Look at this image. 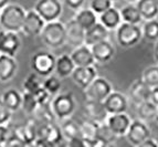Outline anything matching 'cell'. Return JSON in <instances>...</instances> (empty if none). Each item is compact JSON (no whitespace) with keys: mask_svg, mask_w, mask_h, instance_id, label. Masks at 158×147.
Here are the masks:
<instances>
[{"mask_svg":"<svg viewBox=\"0 0 158 147\" xmlns=\"http://www.w3.org/2000/svg\"><path fill=\"white\" fill-rule=\"evenodd\" d=\"M27 11L20 5L9 3L0 11V26L3 30L10 32L22 31Z\"/></svg>","mask_w":158,"mask_h":147,"instance_id":"cell-1","label":"cell"},{"mask_svg":"<svg viewBox=\"0 0 158 147\" xmlns=\"http://www.w3.org/2000/svg\"><path fill=\"white\" fill-rule=\"evenodd\" d=\"M40 36L43 43L48 48L58 49L66 42L65 24H63L59 20L47 22Z\"/></svg>","mask_w":158,"mask_h":147,"instance_id":"cell-2","label":"cell"},{"mask_svg":"<svg viewBox=\"0 0 158 147\" xmlns=\"http://www.w3.org/2000/svg\"><path fill=\"white\" fill-rule=\"evenodd\" d=\"M50 106L54 117L60 121H63L66 118H70L75 112L77 102L71 92L59 93L52 99Z\"/></svg>","mask_w":158,"mask_h":147,"instance_id":"cell-3","label":"cell"},{"mask_svg":"<svg viewBox=\"0 0 158 147\" xmlns=\"http://www.w3.org/2000/svg\"><path fill=\"white\" fill-rule=\"evenodd\" d=\"M56 58L49 51H38L31 57L30 66L32 71L41 78H48L56 71Z\"/></svg>","mask_w":158,"mask_h":147,"instance_id":"cell-4","label":"cell"},{"mask_svg":"<svg viewBox=\"0 0 158 147\" xmlns=\"http://www.w3.org/2000/svg\"><path fill=\"white\" fill-rule=\"evenodd\" d=\"M143 39V30L139 24L122 22L116 29V41L122 48H132Z\"/></svg>","mask_w":158,"mask_h":147,"instance_id":"cell-5","label":"cell"},{"mask_svg":"<svg viewBox=\"0 0 158 147\" xmlns=\"http://www.w3.org/2000/svg\"><path fill=\"white\" fill-rule=\"evenodd\" d=\"M113 92L112 84L104 78L98 76L92 83L84 90V96L86 100L104 102L106 97Z\"/></svg>","mask_w":158,"mask_h":147,"instance_id":"cell-6","label":"cell"},{"mask_svg":"<svg viewBox=\"0 0 158 147\" xmlns=\"http://www.w3.org/2000/svg\"><path fill=\"white\" fill-rule=\"evenodd\" d=\"M150 135H152V132L147 123L139 118H136V120H132V123L125 137L132 146L137 147L148 138H150Z\"/></svg>","mask_w":158,"mask_h":147,"instance_id":"cell-7","label":"cell"},{"mask_svg":"<svg viewBox=\"0 0 158 147\" xmlns=\"http://www.w3.org/2000/svg\"><path fill=\"white\" fill-rule=\"evenodd\" d=\"M34 10L45 22H52L59 20L63 11V6L60 0H38Z\"/></svg>","mask_w":158,"mask_h":147,"instance_id":"cell-8","label":"cell"},{"mask_svg":"<svg viewBox=\"0 0 158 147\" xmlns=\"http://www.w3.org/2000/svg\"><path fill=\"white\" fill-rule=\"evenodd\" d=\"M21 47V41L17 32L0 30V54L16 57Z\"/></svg>","mask_w":158,"mask_h":147,"instance_id":"cell-9","label":"cell"},{"mask_svg":"<svg viewBox=\"0 0 158 147\" xmlns=\"http://www.w3.org/2000/svg\"><path fill=\"white\" fill-rule=\"evenodd\" d=\"M45 23L47 22L43 20L42 17L34 9H31V10L27 11L24 23L22 27V32L29 37H37L41 34Z\"/></svg>","mask_w":158,"mask_h":147,"instance_id":"cell-10","label":"cell"},{"mask_svg":"<svg viewBox=\"0 0 158 147\" xmlns=\"http://www.w3.org/2000/svg\"><path fill=\"white\" fill-rule=\"evenodd\" d=\"M103 104L105 106V110L107 111L108 115L126 113L127 108H128V99L123 93L113 91L104 100Z\"/></svg>","mask_w":158,"mask_h":147,"instance_id":"cell-11","label":"cell"},{"mask_svg":"<svg viewBox=\"0 0 158 147\" xmlns=\"http://www.w3.org/2000/svg\"><path fill=\"white\" fill-rule=\"evenodd\" d=\"M105 123L116 137H122L126 135L132 120L126 113L112 114V115H108Z\"/></svg>","mask_w":158,"mask_h":147,"instance_id":"cell-12","label":"cell"},{"mask_svg":"<svg viewBox=\"0 0 158 147\" xmlns=\"http://www.w3.org/2000/svg\"><path fill=\"white\" fill-rule=\"evenodd\" d=\"M72 80L81 89L85 90L96 78H98V71L95 66H77L73 71L71 75Z\"/></svg>","mask_w":158,"mask_h":147,"instance_id":"cell-13","label":"cell"},{"mask_svg":"<svg viewBox=\"0 0 158 147\" xmlns=\"http://www.w3.org/2000/svg\"><path fill=\"white\" fill-rule=\"evenodd\" d=\"M91 50H92L95 62L101 63V64L110 62L115 55V47L108 40L95 43L94 45L91 47Z\"/></svg>","mask_w":158,"mask_h":147,"instance_id":"cell-14","label":"cell"},{"mask_svg":"<svg viewBox=\"0 0 158 147\" xmlns=\"http://www.w3.org/2000/svg\"><path fill=\"white\" fill-rule=\"evenodd\" d=\"M66 30V42L74 48L83 45L85 42V30L72 19L65 24Z\"/></svg>","mask_w":158,"mask_h":147,"instance_id":"cell-15","label":"cell"},{"mask_svg":"<svg viewBox=\"0 0 158 147\" xmlns=\"http://www.w3.org/2000/svg\"><path fill=\"white\" fill-rule=\"evenodd\" d=\"M84 112L86 114L87 118L98 122L100 124L105 123L108 117V113L105 110V106H104L103 102H98V101H85Z\"/></svg>","mask_w":158,"mask_h":147,"instance_id":"cell-16","label":"cell"},{"mask_svg":"<svg viewBox=\"0 0 158 147\" xmlns=\"http://www.w3.org/2000/svg\"><path fill=\"white\" fill-rule=\"evenodd\" d=\"M152 89L153 87H150L148 84H146L143 79H138L132 83L128 90V93L133 102L138 104V103L149 101Z\"/></svg>","mask_w":158,"mask_h":147,"instance_id":"cell-17","label":"cell"},{"mask_svg":"<svg viewBox=\"0 0 158 147\" xmlns=\"http://www.w3.org/2000/svg\"><path fill=\"white\" fill-rule=\"evenodd\" d=\"M70 55H71L77 68V66H93L96 63L94 57H93L91 47H87L86 44L75 48Z\"/></svg>","mask_w":158,"mask_h":147,"instance_id":"cell-18","label":"cell"},{"mask_svg":"<svg viewBox=\"0 0 158 147\" xmlns=\"http://www.w3.org/2000/svg\"><path fill=\"white\" fill-rule=\"evenodd\" d=\"M18 71V62L13 57L0 54V82H8Z\"/></svg>","mask_w":158,"mask_h":147,"instance_id":"cell-19","label":"cell"},{"mask_svg":"<svg viewBox=\"0 0 158 147\" xmlns=\"http://www.w3.org/2000/svg\"><path fill=\"white\" fill-rule=\"evenodd\" d=\"M108 31L110 30L106 29L101 22H98L95 26H93L92 28H90L89 30L85 31L84 44H86L87 47H92V45H94L98 42L107 40Z\"/></svg>","mask_w":158,"mask_h":147,"instance_id":"cell-20","label":"cell"},{"mask_svg":"<svg viewBox=\"0 0 158 147\" xmlns=\"http://www.w3.org/2000/svg\"><path fill=\"white\" fill-rule=\"evenodd\" d=\"M98 21L103 26L105 27L107 30H116L122 24V16L121 11L116 9L115 7H112L105 12H103L98 17Z\"/></svg>","mask_w":158,"mask_h":147,"instance_id":"cell-21","label":"cell"},{"mask_svg":"<svg viewBox=\"0 0 158 147\" xmlns=\"http://www.w3.org/2000/svg\"><path fill=\"white\" fill-rule=\"evenodd\" d=\"M77 65L74 64L71 55L62 54L56 58V74L60 79H65L68 76H71Z\"/></svg>","mask_w":158,"mask_h":147,"instance_id":"cell-22","label":"cell"},{"mask_svg":"<svg viewBox=\"0 0 158 147\" xmlns=\"http://www.w3.org/2000/svg\"><path fill=\"white\" fill-rule=\"evenodd\" d=\"M40 138H43L52 145H56L63 138L61 127L51 122H47L40 128Z\"/></svg>","mask_w":158,"mask_h":147,"instance_id":"cell-23","label":"cell"},{"mask_svg":"<svg viewBox=\"0 0 158 147\" xmlns=\"http://www.w3.org/2000/svg\"><path fill=\"white\" fill-rule=\"evenodd\" d=\"M74 20L86 31V30H89L90 28H92L93 26L98 23V17L91 8L80 9L74 17Z\"/></svg>","mask_w":158,"mask_h":147,"instance_id":"cell-24","label":"cell"},{"mask_svg":"<svg viewBox=\"0 0 158 147\" xmlns=\"http://www.w3.org/2000/svg\"><path fill=\"white\" fill-rule=\"evenodd\" d=\"M1 100L11 112H17L22 105V94L16 89H9L3 92Z\"/></svg>","mask_w":158,"mask_h":147,"instance_id":"cell-25","label":"cell"},{"mask_svg":"<svg viewBox=\"0 0 158 147\" xmlns=\"http://www.w3.org/2000/svg\"><path fill=\"white\" fill-rule=\"evenodd\" d=\"M136 7L145 21L156 19L158 16V6L155 0H138Z\"/></svg>","mask_w":158,"mask_h":147,"instance_id":"cell-26","label":"cell"},{"mask_svg":"<svg viewBox=\"0 0 158 147\" xmlns=\"http://www.w3.org/2000/svg\"><path fill=\"white\" fill-rule=\"evenodd\" d=\"M101 124L98 122L92 121L90 118L84 120L80 123V131H81V137L89 141H94L98 138V133H100Z\"/></svg>","mask_w":158,"mask_h":147,"instance_id":"cell-27","label":"cell"},{"mask_svg":"<svg viewBox=\"0 0 158 147\" xmlns=\"http://www.w3.org/2000/svg\"><path fill=\"white\" fill-rule=\"evenodd\" d=\"M119 11H121L122 21L123 22L132 23V24H139L144 20L139 10H138V8H137L136 5H134V3H129V5L125 6Z\"/></svg>","mask_w":158,"mask_h":147,"instance_id":"cell-28","label":"cell"},{"mask_svg":"<svg viewBox=\"0 0 158 147\" xmlns=\"http://www.w3.org/2000/svg\"><path fill=\"white\" fill-rule=\"evenodd\" d=\"M136 105H137L136 112L139 120H142L144 122L155 120L156 112H157V106L155 104H153L150 101H146V102L138 103Z\"/></svg>","mask_w":158,"mask_h":147,"instance_id":"cell-29","label":"cell"},{"mask_svg":"<svg viewBox=\"0 0 158 147\" xmlns=\"http://www.w3.org/2000/svg\"><path fill=\"white\" fill-rule=\"evenodd\" d=\"M61 131H62V135L64 138L66 139H72V138H77L81 137V131H80V123H77L75 121L71 120V118H66L63 120L60 125Z\"/></svg>","mask_w":158,"mask_h":147,"instance_id":"cell-30","label":"cell"},{"mask_svg":"<svg viewBox=\"0 0 158 147\" xmlns=\"http://www.w3.org/2000/svg\"><path fill=\"white\" fill-rule=\"evenodd\" d=\"M43 78H41L40 75H38L37 73H30L27 76V79L23 81V90L24 92L28 93H37L39 90L43 89Z\"/></svg>","mask_w":158,"mask_h":147,"instance_id":"cell-31","label":"cell"},{"mask_svg":"<svg viewBox=\"0 0 158 147\" xmlns=\"http://www.w3.org/2000/svg\"><path fill=\"white\" fill-rule=\"evenodd\" d=\"M143 30V38L149 42H157L158 41V20L145 21V23L142 27Z\"/></svg>","mask_w":158,"mask_h":147,"instance_id":"cell-32","label":"cell"},{"mask_svg":"<svg viewBox=\"0 0 158 147\" xmlns=\"http://www.w3.org/2000/svg\"><path fill=\"white\" fill-rule=\"evenodd\" d=\"M61 79L58 75H53L51 74L50 76L44 78L43 80V87L49 94H51L52 96H56L60 93L61 91Z\"/></svg>","mask_w":158,"mask_h":147,"instance_id":"cell-33","label":"cell"},{"mask_svg":"<svg viewBox=\"0 0 158 147\" xmlns=\"http://www.w3.org/2000/svg\"><path fill=\"white\" fill-rule=\"evenodd\" d=\"M21 107L24 111V113L28 114V115H31V114H34L37 112L39 104H38V101L35 99V96H34V94L28 92H24L22 94Z\"/></svg>","mask_w":158,"mask_h":147,"instance_id":"cell-34","label":"cell"},{"mask_svg":"<svg viewBox=\"0 0 158 147\" xmlns=\"http://www.w3.org/2000/svg\"><path fill=\"white\" fill-rule=\"evenodd\" d=\"M142 79L150 87L158 86V65H152L145 69V71L143 72Z\"/></svg>","mask_w":158,"mask_h":147,"instance_id":"cell-35","label":"cell"},{"mask_svg":"<svg viewBox=\"0 0 158 147\" xmlns=\"http://www.w3.org/2000/svg\"><path fill=\"white\" fill-rule=\"evenodd\" d=\"M113 0H91L90 8L94 11L96 15H102L110 8L113 7Z\"/></svg>","mask_w":158,"mask_h":147,"instance_id":"cell-36","label":"cell"},{"mask_svg":"<svg viewBox=\"0 0 158 147\" xmlns=\"http://www.w3.org/2000/svg\"><path fill=\"white\" fill-rule=\"evenodd\" d=\"M98 137L101 138L105 139L106 142L110 143V144H113V142L115 141L117 137L112 133V131L108 128V126L106 125V123H103L101 124V127H100V133H98Z\"/></svg>","mask_w":158,"mask_h":147,"instance_id":"cell-37","label":"cell"},{"mask_svg":"<svg viewBox=\"0 0 158 147\" xmlns=\"http://www.w3.org/2000/svg\"><path fill=\"white\" fill-rule=\"evenodd\" d=\"M12 112L9 110L6 104L0 99V125H7L10 122Z\"/></svg>","mask_w":158,"mask_h":147,"instance_id":"cell-38","label":"cell"},{"mask_svg":"<svg viewBox=\"0 0 158 147\" xmlns=\"http://www.w3.org/2000/svg\"><path fill=\"white\" fill-rule=\"evenodd\" d=\"M34 96H35V99H37L39 106L49 105L51 103V101H52L51 100V96H52V95L49 94V93L44 90V87L41 89V90H39L37 93H34Z\"/></svg>","mask_w":158,"mask_h":147,"instance_id":"cell-39","label":"cell"},{"mask_svg":"<svg viewBox=\"0 0 158 147\" xmlns=\"http://www.w3.org/2000/svg\"><path fill=\"white\" fill-rule=\"evenodd\" d=\"M63 2L68 8L74 11H79L80 9H82L85 0H63Z\"/></svg>","mask_w":158,"mask_h":147,"instance_id":"cell-40","label":"cell"},{"mask_svg":"<svg viewBox=\"0 0 158 147\" xmlns=\"http://www.w3.org/2000/svg\"><path fill=\"white\" fill-rule=\"evenodd\" d=\"M9 139V129L6 125H0V144L6 145Z\"/></svg>","mask_w":158,"mask_h":147,"instance_id":"cell-41","label":"cell"},{"mask_svg":"<svg viewBox=\"0 0 158 147\" xmlns=\"http://www.w3.org/2000/svg\"><path fill=\"white\" fill-rule=\"evenodd\" d=\"M149 101L153 103V104H155L156 106L158 107V86L153 87V89H152V93H150Z\"/></svg>","mask_w":158,"mask_h":147,"instance_id":"cell-42","label":"cell"},{"mask_svg":"<svg viewBox=\"0 0 158 147\" xmlns=\"http://www.w3.org/2000/svg\"><path fill=\"white\" fill-rule=\"evenodd\" d=\"M108 145H110V143H107L105 139H103L98 136V138H95L94 141H93L92 147H107Z\"/></svg>","mask_w":158,"mask_h":147,"instance_id":"cell-43","label":"cell"},{"mask_svg":"<svg viewBox=\"0 0 158 147\" xmlns=\"http://www.w3.org/2000/svg\"><path fill=\"white\" fill-rule=\"evenodd\" d=\"M137 147H158V143L155 139L148 138L147 141H145L144 143H142L140 145H138Z\"/></svg>","mask_w":158,"mask_h":147,"instance_id":"cell-44","label":"cell"},{"mask_svg":"<svg viewBox=\"0 0 158 147\" xmlns=\"http://www.w3.org/2000/svg\"><path fill=\"white\" fill-rule=\"evenodd\" d=\"M154 59L158 63V41L155 42V47H154Z\"/></svg>","mask_w":158,"mask_h":147,"instance_id":"cell-45","label":"cell"},{"mask_svg":"<svg viewBox=\"0 0 158 147\" xmlns=\"http://www.w3.org/2000/svg\"><path fill=\"white\" fill-rule=\"evenodd\" d=\"M10 3V0H0V11Z\"/></svg>","mask_w":158,"mask_h":147,"instance_id":"cell-46","label":"cell"},{"mask_svg":"<svg viewBox=\"0 0 158 147\" xmlns=\"http://www.w3.org/2000/svg\"><path fill=\"white\" fill-rule=\"evenodd\" d=\"M127 2H129V3H136L138 0H126Z\"/></svg>","mask_w":158,"mask_h":147,"instance_id":"cell-47","label":"cell"},{"mask_svg":"<svg viewBox=\"0 0 158 147\" xmlns=\"http://www.w3.org/2000/svg\"><path fill=\"white\" fill-rule=\"evenodd\" d=\"M155 121L158 123V107H157V112H156V117H155Z\"/></svg>","mask_w":158,"mask_h":147,"instance_id":"cell-48","label":"cell"},{"mask_svg":"<svg viewBox=\"0 0 158 147\" xmlns=\"http://www.w3.org/2000/svg\"><path fill=\"white\" fill-rule=\"evenodd\" d=\"M107 147H115V146H114V145L113 144H110V145H108V146Z\"/></svg>","mask_w":158,"mask_h":147,"instance_id":"cell-49","label":"cell"},{"mask_svg":"<svg viewBox=\"0 0 158 147\" xmlns=\"http://www.w3.org/2000/svg\"><path fill=\"white\" fill-rule=\"evenodd\" d=\"M0 147H7L6 145H2V144H0Z\"/></svg>","mask_w":158,"mask_h":147,"instance_id":"cell-50","label":"cell"},{"mask_svg":"<svg viewBox=\"0 0 158 147\" xmlns=\"http://www.w3.org/2000/svg\"><path fill=\"white\" fill-rule=\"evenodd\" d=\"M155 1H156V3H157V6H158V0H155Z\"/></svg>","mask_w":158,"mask_h":147,"instance_id":"cell-51","label":"cell"},{"mask_svg":"<svg viewBox=\"0 0 158 147\" xmlns=\"http://www.w3.org/2000/svg\"><path fill=\"white\" fill-rule=\"evenodd\" d=\"M113 1H115V0H113Z\"/></svg>","mask_w":158,"mask_h":147,"instance_id":"cell-52","label":"cell"}]
</instances>
